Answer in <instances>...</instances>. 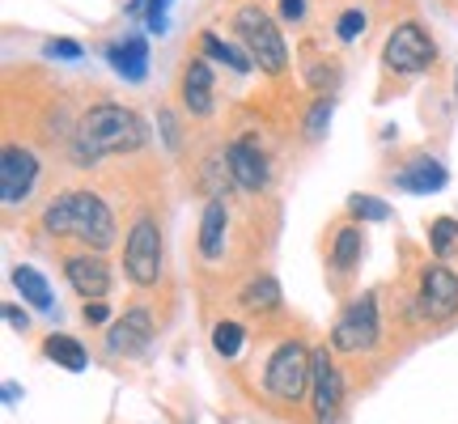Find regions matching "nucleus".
Wrapping results in <instances>:
<instances>
[{"label": "nucleus", "instance_id": "obj_7", "mask_svg": "<svg viewBox=\"0 0 458 424\" xmlns=\"http://www.w3.org/2000/svg\"><path fill=\"white\" fill-rule=\"evenodd\" d=\"M382 335V323H377V297L360 293L352 297L340 310L335 326H331V348L335 352H369Z\"/></svg>", "mask_w": 458, "mask_h": 424}, {"label": "nucleus", "instance_id": "obj_17", "mask_svg": "<svg viewBox=\"0 0 458 424\" xmlns=\"http://www.w3.org/2000/svg\"><path fill=\"white\" fill-rule=\"evenodd\" d=\"M229 238V204L225 199H208L204 216H199V255L204 259H221Z\"/></svg>", "mask_w": 458, "mask_h": 424}, {"label": "nucleus", "instance_id": "obj_33", "mask_svg": "<svg viewBox=\"0 0 458 424\" xmlns=\"http://www.w3.org/2000/svg\"><path fill=\"white\" fill-rule=\"evenodd\" d=\"M4 323L13 326V331H26V326H30V314L17 310V306H4Z\"/></svg>", "mask_w": 458, "mask_h": 424}, {"label": "nucleus", "instance_id": "obj_12", "mask_svg": "<svg viewBox=\"0 0 458 424\" xmlns=\"http://www.w3.org/2000/svg\"><path fill=\"white\" fill-rule=\"evenodd\" d=\"M64 276L72 284V293L85 301H102L111 293V267L98 250H81V255H64Z\"/></svg>", "mask_w": 458, "mask_h": 424}, {"label": "nucleus", "instance_id": "obj_19", "mask_svg": "<svg viewBox=\"0 0 458 424\" xmlns=\"http://www.w3.org/2000/svg\"><path fill=\"white\" fill-rule=\"evenodd\" d=\"M280 301H284V297H280L276 276H255L242 293H238V306H242V310H250V314H276Z\"/></svg>", "mask_w": 458, "mask_h": 424}, {"label": "nucleus", "instance_id": "obj_11", "mask_svg": "<svg viewBox=\"0 0 458 424\" xmlns=\"http://www.w3.org/2000/svg\"><path fill=\"white\" fill-rule=\"evenodd\" d=\"M420 310L428 314V318H437V323H445L450 314L458 310V276L445 267L442 259L428 263L425 272H420Z\"/></svg>", "mask_w": 458, "mask_h": 424}, {"label": "nucleus", "instance_id": "obj_23", "mask_svg": "<svg viewBox=\"0 0 458 424\" xmlns=\"http://www.w3.org/2000/svg\"><path fill=\"white\" fill-rule=\"evenodd\" d=\"M199 51H204L208 60H216V64L233 68V72H246V68H255V60H250L246 51L229 47L225 38H221V34H213V30H204V34H199Z\"/></svg>", "mask_w": 458, "mask_h": 424}, {"label": "nucleus", "instance_id": "obj_4", "mask_svg": "<svg viewBox=\"0 0 458 424\" xmlns=\"http://www.w3.org/2000/svg\"><path fill=\"white\" fill-rule=\"evenodd\" d=\"M263 386L280 403H301L310 391V348L301 340L276 343V352L267 357V369H263Z\"/></svg>", "mask_w": 458, "mask_h": 424}, {"label": "nucleus", "instance_id": "obj_8", "mask_svg": "<svg viewBox=\"0 0 458 424\" xmlns=\"http://www.w3.org/2000/svg\"><path fill=\"white\" fill-rule=\"evenodd\" d=\"M310 403L314 424H335L344 408V377L327 348H310Z\"/></svg>", "mask_w": 458, "mask_h": 424}, {"label": "nucleus", "instance_id": "obj_21", "mask_svg": "<svg viewBox=\"0 0 458 424\" xmlns=\"http://www.w3.org/2000/svg\"><path fill=\"white\" fill-rule=\"evenodd\" d=\"M43 352H47L60 369H68V374H81L85 365H89V352H85L72 335H47V340H43Z\"/></svg>", "mask_w": 458, "mask_h": 424}, {"label": "nucleus", "instance_id": "obj_18", "mask_svg": "<svg viewBox=\"0 0 458 424\" xmlns=\"http://www.w3.org/2000/svg\"><path fill=\"white\" fill-rule=\"evenodd\" d=\"M106 64H111L119 77H128V81H145V72H148V43L140 38V34H128L123 43L106 47Z\"/></svg>", "mask_w": 458, "mask_h": 424}, {"label": "nucleus", "instance_id": "obj_24", "mask_svg": "<svg viewBox=\"0 0 458 424\" xmlns=\"http://www.w3.org/2000/svg\"><path fill=\"white\" fill-rule=\"evenodd\" d=\"M348 216L357 221V225H365V221H391V204L377 196H348Z\"/></svg>", "mask_w": 458, "mask_h": 424}, {"label": "nucleus", "instance_id": "obj_16", "mask_svg": "<svg viewBox=\"0 0 458 424\" xmlns=\"http://www.w3.org/2000/svg\"><path fill=\"white\" fill-rule=\"evenodd\" d=\"M391 182L399 191H411V196H428V191H442L450 174H445V165L437 157H411L403 162L399 170L391 174Z\"/></svg>", "mask_w": 458, "mask_h": 424}, {"label": "nucleus", "instance_id": "obj_1", "mask_svg": "<svg viewBox=\"0 0 458 424\" xmlns=\"http://www.w3.org/2000/svg\"><path fill=\"white\" fill-rule=\"evenodd\" d=\"M148 145V123L131 106L119 102H94L72 128V162L94 165L102 157L136 153Z\"/></svg>", "mask_w": 458, "mask_h": 424}, {"label": "nucleus", "instance_id": "obj_20", "mask_svg": "<svg viewBox=\"0 0 458 424\" xmlns=\"http://www.w3.org/2000/svg\"><path fill=\"white\" fill-rule=\"evenodd\" d=\"M301 77L310 85L318 98H331L335 94V85H340V64L331 60V55H306V64H301Z\"/></svg>", "mask_w": 458, "mask_h": 424}, {"label": "nucleus", "instance_id": "obj_34", "mask_svg": "<svg viewBox=\"0 0 458 424\" xmlns=\"http://www.w3.org/2000/svg\"><path fill=\"white\" fill-rule=\"evenodd\" d=\"M21 399V386L17 382H4V403H17Z\"/></svg>", "mask_w": 458, "mask_h": 424}, {"label": "nucleus", "instance_id": "obj_5", "mask_svg": "<svg viewBox=\"0 0 458 424\" xmlns=\"http://www.w3.org/2000/svg\"><path fill=\"white\" fill-rule=\"evenodd\" d=\"M433 60H437V47H433V38L420 21H399L386 38V47H382V64L394 77H420L433 68Z\"/></svg>", "mask_w": 458, "mask_h": 424}, {"label": "nucleus", "instance_id": "obj_27", "mask_svg": "<svg viewBox=\"0 0 458 424\" xmlns=\"http://www.w3.org/2000/svg\"><path fill=\"white\" fill-rule=\"evenodd\" d=\"M331 111H335V98H314V106L306 111V123H301L306 140H323V131L331 123Z\"/></svg>", "mask_w": 458, "mask_h": 424}, {"label": "nucleus", "instance_id": "obj_15", "mask_svg": "<svg viewBox=\"0 0 458 424\" xmlns=\"http://www.w3.org/2000/svg\"><path fill=\"white\" fill-rule=\"evenodd\" d=\"M360 255H365V229H360L357 221H344V225L331 233V255H327L335 284L357 272V267H360Z\"/></svg>", "mask_w": 458, "mask_h": 424}, {"label": "nucleus", "instance_id": "obj_6", "mask_svg": "<svg viewBox=\"0 0 458 424\" xmlns=\"http://www.w3.org/2000/svg\"><path fill=\"white\" fill-rule=\"evenodd\" d=\"M123 272L136 289H153L162 280V229L153 216H140L123 242Z\"/></svg>", "mask_w": 458, "mask_h": 424}, {"label": "nucleus", "instance_id": "obj_13", "mask_svg": "<svg viewBox=\"0 0 458 424\" xmlns=\"http://www.w3.org/2000/svg\"><path fill=\"white\" fill-rule=\"evenodd\" d=\"M179 102L187 114H213L216 106V89H213V64L204 55H191L179 72Z\"/></svg>", "mask_w": 458, "mask_h": 424}, {"label": "nucleus", "instance_id": "obj_26", "mask_svg": "<svg viewBox=\"0 0 458 424\" xmlns=\"http://www.w3.org/2000/svg\"><path fill=\"white\" fill-rule=\"evenodd\" d=\"M242 340H246V331H242L238 323H216V326H213V348H216V357L233 360L238 352H242Z\"/></svg>", "mask_w": 458, "mask_h": 424}, {"label": "nucleus", "instance_id": "obj_25", "mask_svg": "<svg viewBox=\"0 0 458 424\" xmlns=\"http://www.w3.org/2000/svg\"><path fill=\"white\" fill-rule=\"evenodd\" d=\"M454 246H458V221L454 216H437V221L428 225V250H433L437 259H445Z\"/></svg>", "mask_w": 458, "mask_h": 424}, {"label": "nucleus", "instance_id": "obj_28", "mask_svg": "<svg viewBox=\"0 0 458 424\" xmlns=\"http://www.w3.org/2000/svg\"><path fill=\"white\" fill-rule=\"evenodd\" d=\"M365 26H369V21H365L360 9H344V13L335 17V38H340V43H357V38H365Z\"/></svg>", "mask_w": 458, "mask_h": 424}, {"label": "nucleus", "instance_id": "obj_14", "mask_svg": "<svg viewBox=\"0 0 458 424\" xmlns=\"http://www.w3.org/2000/svg\"><path fill=\"white\" fill-rule=\"evenodd\" d=\"M148 340H153V314L140 310V306H131L123 318H114L106 326V348L114 357H136L148 348Z\"/></svg>", "mask_w": 458, "mask_h": 424}, {"label": "nucleus", "instance_id": "obj_3", "mask_svg": "<svg viewBox=\"0 0 458 424\" xmlns=\"http://www.w3.org/2000/svg\"><path fill=\"white\" fill-rule=\"evenodd\" d=\"M233 30H238L246 55L255 60L259 72H267V77H280V72H284L289 47H284V38H280L276 21L267 17V9H259V4H238V9H233Z\"/></svg>", "mask_w": 458, "mask_h": 424}, {"label": "nucleus", "instance_id": "obj_32", "mask_svg": "<svg viewBox=\"0 0 458 424\" xmlns=\"http://www.w3.org/2000/svg\"><path fill=\"white\" fill-rule=\"evenodd\" d=\"M276 4L284 21H301V13H306V0H276Z\"/></svg>", "mask_w": 458, "mask_h": 424}, {"label": "nucleus", "instance_id": "obj_10", "mask_svg": "<svg viewBox=\"0 0 458 424\" xmlns=\"http://www.w3.org/2000/svg\"><path fill=\"white\" fill-rule=\"evenodd\" d=\"M34 182H38V157L21 145H4V153H0V199H4V208L26 204Z\"/></svg>", "mask_w": 458, "mask_h": 424}, {"label": "nucleus", "instance_id": "obj_22", "mask_svg": "<svg viewBox=\"0 0 458 424\" xmlns=\"http://www.w3.org/2000/svg\"><path fill=\"white\" fill-rule=\"evenodd\" d=\"M13 284H17V293H21V301H30L34 310H51V284L34 272L30 263H17L13 267Z\"/></svg>", "mask_w": 458, "mask_h": 424}, {"label": "nucleus", "instance_id": "obj_9", "mask_svg": "<svg viewBox=\"0 0 458 424\" xmlns=\"http://www.w3.org/2000/svg\"><path fill=\"white\" fill-rule=\"evenodd\" d=\"M225 165H229V174H233V182H238L242 191H250V196H259L263 187L272 182L267 153L259 148L255 136H233L225 145Z\"/></svg>", "mask_w": 458, "mask_h": 424}, {"label": "nucleus", "instance_id": "obj_30", "mask_svg": "<svg viewBox=\"0 0 458 424\" xmlns=\"http://www.w3.org/2000/svg\"><path fill=\"white\" fill-rule=\"evenodd\" d=\"M165 9H170V0H148V30L153 34H165Z\"/></svg>", "mask_w": 458, "mask_h": 424}, {"label": "nucleus", "instance_id": "obj_29", "mask_svg": "<svg viewBox=\"0 0 458 424\" xmlns=\"http://www.w3.org/2000/svg\"><path fill=\"white\" fill-rule=\"evenodd\" d=\"M43 55L47 60H81V43H72V38H47Z\"/></svg>", "mask_w": 458, "mask_h": 424}, {"label": "nucleus", "instance_id": "obj_31", "mask_svg": "<svg viewBox=\"0 0 458 424\" xmlns=\"http://www.w3.org/2000/svg\"><path fill=\"white\" fill-rule=\"evenodd\" d=\"M81 318H85V323H89V326H102V323H106V318H111V306H106V301H85Z\"/></svg>", "mask_w": 458, "mask_h": 424}, {"label": "nucleus", "instance_id": "obj_2", "mask_svg": "<svg viewBox=\"0 0 458 424\" xmlns=\"http://www.w3.org/2000/svg\"><path fill=\"white\" fill-rule=\"evenodd\" d=\"M38 225L51 238H77V242H85V250H98V255L114 242L111 204L89 187H72V191L51 196L47 208L38 212Z\"/></svg>", "mask_w": 458, "mask_h": 424}]
</instances>
